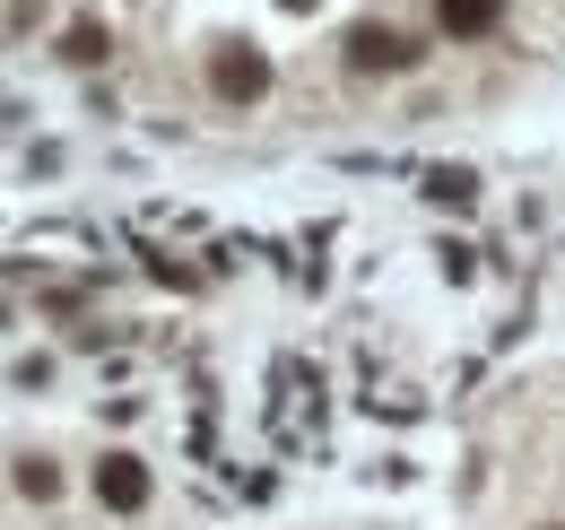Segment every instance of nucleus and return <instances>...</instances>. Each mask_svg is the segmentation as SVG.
I'll return each instance as SVG.
<instances>
[{"label": "nucleus", "mask_w": 565, "mask_h": 530, "mask_svg": "<svg viewBox=\"0 0 565 530\" xmlns=\"http://www.w3.org/2000/svg\"><path fill=\"white\" fill-rule=\"evenodd\" d=\"M210 87H217V105H262V96H270V53H262V44H217Z\"/></svg>", "instance_id": "1"}, {"label": "nucleus", "mask_w": 565, "mask_h": 530, "mask_svg": "<svg viewBox=\"0 0 565 530\" xmlns=\"http://www.w3.org/2000/svg\"><path fill=\"white\" fill-rule=\"evenodd\" d=\"M349 70H418V44L365 18V26H349Z\"/></svg>", "instance_id": "2"}, {"label": "nucleus", "mask_w": 565, "mask_h": 530, "mask_svg": "<svg viewBox=\"0 0 565 530\" xmlns=\"http://www.w3.org/2000/svg\"><path fill=\"white\" fill-rule=\"evenodd\" d=\"M96 505L140 513V505H148V462H131V453H105V462H96Z\"/></svg>", "instance_id": "3"}, {"label": "nucleus", "mask_w": 565, "mask_h": 530, "mask_svg": "<svg viewBox=\"0 0 565 530\" xmlns=\"http://www.w3.org/2000/svg\"><path fill=\"white\" fill-rule=\"evenodd\" d=\"M495 18H504V0H435V26L461 44V35H488Z\"/></svg>", "instance_id": "4"}, {"label": "nucleus", "mask_w": 565, "mask_h": 530, "mask_svg": "<svg viewBox=\"0 0 565 530\" xmlns=\"http://www.w3.org/2000/svg\"><path fill=\"white\" fill-rule=\"evenodd\" d=\"M62 53H71V62H105V53H114V35H105L96 18H78V26H71V44H62Z\"/></svg>", "instance_id": "5"}, {"label": "nucleus", "mask_w": 565, "mask_h": 530, "mask_svg": "<svg viewBox=\"0 0 565 530\" xmlns=\"http://www.w3.org/2000/svg\"><path fill=\"white\" fill-rule=\"evenodd\" d=\"M18 496H35V505L62 496V469H53V462H18Z\"/></svg>", "instance_id": "6"}, {"label": "nucleus", "mask_w": 565, "mask_h": 530, "mask_svg": "<svg viewBox=\"0 0 565 530\" xmlns=\"http://www.w3.org/2000/svg\"><path fill=\"white\" fill-rule=\"evenodd\" d=\"M426 200H444V209H470V174H461V166H444V174H426Z\"/></svg>", "instance_id": "7"}, {"label": "nucleus", "mask_w": 565, "mask_h": 530, "mask_svg": "<svg viewBox=\"0 0 565 530\" xmlns=\"http://www.w3.org/2000/svg\"><path fill=\"white\" fill-rule=\"evenodd\" d=\"M279 9H296V18H305V9H313V0H279Z\"/></svg>", "instance_id": "8"}]
</instances>
